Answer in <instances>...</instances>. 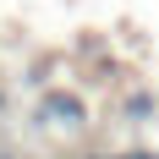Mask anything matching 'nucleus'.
<instances>
[{
	"label": "nucleus",
	"mask_w": 159,
	"mask_h": 159,
	"mask_svg": "<svg viewBox=\"0 0 159 159\" xmlns=\"http://www.w3.org/2000/svg\"><path fill=\"white\" fill-rule=\"evenodd\" d=\"M44 115H55V121H82V104L55 93V99H44Z\"/></svg>",
	"instance_id": "f257e3e1"
}]
</instances>
